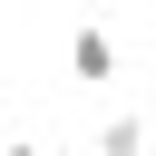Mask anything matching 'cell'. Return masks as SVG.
<instances>
[{"label":"cell","instance_id":"6da1fadb","mask_svg":"<svg viewBox=\"0 0 156 156\" xmlns=\"http://www.w3.org/2000/svg\"><path fill=\"white\" fill-rule=\"evenodd\" d=\"M68 68H78V88H107L117 78V39L107 29H68Z\"/></svg>","mask_w":156,"mask_h":156},{"label":"cell","instance_id":"3957f363","mask_svg":"<svg viewBox=\"0 0 156 156\" xmlns=\"http://www.w3.org/2000/svg\"><path fill=\"white\" fill-rule=\"evenodd\" d=\"M0 156H49V146H29V136H20V146H0Z\"/></svg>","mask_w":156,"mask_h":156},{"label":"cell","instance_id":"7a4b0ae2","mask_svg":"<svg viewBox=\"0 0 156 156\" xmlns=\"http://www.w3.org/2000/svg\"><path fill=\"white\" fill-rule=\"evenodd\" d=\"M146 136H156V127H146V117H107V127H98V136H88V146H98V156H136V146H146Z\"/></svg>","mask_w":156,"mask_h":156}]
</instances>
